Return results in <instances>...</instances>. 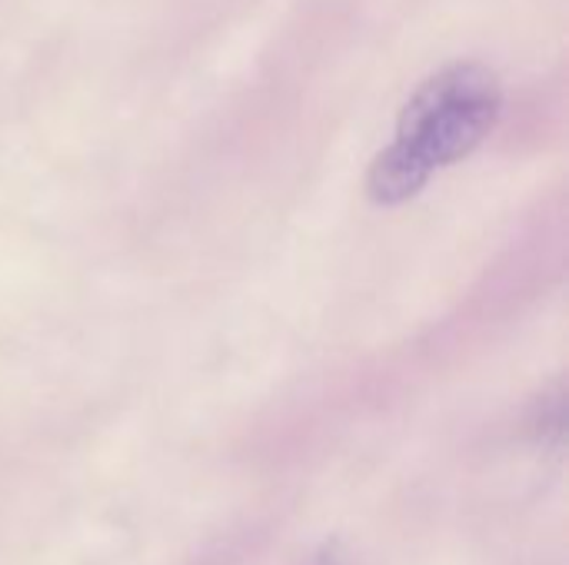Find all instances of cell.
I'll return each mask as SVG.
<instances>
[{
    "instance_id": "1",
    "label": "cell",
    "mask_w": 569,
    "mask_h": 565,
    "mask_svg": "<svg viewBox=\"0 0 569 565\" xmlns=\"http://www.w3.org/2000/svg\"><path fill=\"white\" fill-rule=\"evenodd\" d=\"M500 107L503 87L490 67L477 60L443 67L403 107L393 143L370 167L367 193L383 206L417 196L437 170L470 157L490 137Z\"/></svg>"
}]
</instances>
